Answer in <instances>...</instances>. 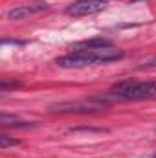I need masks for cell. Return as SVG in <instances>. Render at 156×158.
Instances as JSON below:
<instances>
[{
    "label": "cell",
    "instance_id": "52a82bcc",
    "mask_svg": "<svg viewBox=\"0 0 156 158\" xmlns=\"http://www.w3.org/2000/svg\"><path fill=\"white\" fill-rule=\"evenodd\" d=\"M17 143H18V140H15V138H9V136H6V134L0 136V147H2V149H7L9 145H17Z\"/></svg>",
    "mask_w": 156,
    "mask_h": 158
},
{
    "label": "cell",
    "instance_id": "9c48e42d",
    "mask_svg": "<svg viewBox=\"0 0 156 158\" xmlns=\"http://www.w3.org/2000/svg\"><path fill=\"white\" fill-rule=\"evenodd\" d=\"M153 158H156V153H154V156H153Z\"/></svg>",
    "mask_w": 156,
    "mask_h": 158
},
{
    "label": "cell",
    "instance_id": "7a4b0ae2",
    "mask_svg": "<svg viewBox=\"0 0 156 158\" xmlns=\"http://www.w3.org/2000/svg\"><path fill=\"white\" fill-rule=\"evenodd\" d=\"M110 96L119 99H145V98H156V79L149 81H134L127 79L114 85L109 92Z\"/></svg>",
    "mask_w": 156,
    "mask_h": 158
},
{
    "label": "cell",
    "instance_id": "ba28073f",
    "mask_svg": "<svg viewBox=\"0 0 156 158\" xmlns=\"http://www.w3.org/2000/svg\"><path fill=\"white\" fill-rule=\"evenodd\" d=\"M154 66H156V55L154 57H149L147 61L142 63V68H154Z\"/></svg>",
    "mask_w": 156,
    "mask_h": 158
},
{
    "label": "cell",
    "instance_id": "6da1fadb",
    "mask_svg": "<svg viewBox=\"0 0 156 158\" xmlns=\"http://www.w3.org/2000/svg\"><path fill=\"white\" fill-rule=\"evenodd\" d=\"M123 50L117 48H99V50H86V52H72L68 55L59 57L55 63L61 68H84V66H97L123 59Z\"/></svg>",
    "mask_w": 156,
    "mask_h": 158
},
{
    "label": "cell",
    "instance_id": "277c9868",
    "mask_svg": "<svg viewBox=\"0 0 156 158\" xmlns=\"http://www.w3.org/2000/svg\"><path fill=\"white\" fill-rule=\"evenodd\" d=\"M110 0H76L72 6H68L66 13L70 17H86V15H94L101 9L107 7Z\"/></svg>",
    "mask_w": 156,
    "mask_h": 158
},
{
    "label": "cell",
    "instance_id": "5b68a950",
    "mask_svg": "<svg viewBox=\"0 0 156 158\" xmlns=\"http://www.w3.org/2000/svg\"><path fill=\"white\" fill-rule=\"evenodd\" d=\"M50 6L46 2H33V4H24V6H15L11 7L6 17L7 20H24V19H30L33 15H39L42 11H46Z\"/></svg>",
    "mask_w": 156,
    "mask_h": 158
},
{
    "label": "cell",
    "instance_id": "3957f363",
    "mask_svg": "<svg viewBox=\"0 0 156 158\" xmlns=\"http://www.w3.org/2000/svg\"><path fill=\"white\" fill-rule=\"evenodd\" d=\"M109 105V101L101 99V98H90V99H74V101H61L51 105L53 112H61V114H86V112H97L101 109H105Z\"/></svg>",
    "mask_w": 156,
    "mask_h": 158
},
{
    "label": "cell",
    "instance_id": "8992f818",
    "mask_svg": "<svg viewBox=\"0 0 156 158\" xmlns=\"http://www.w3.org/2000/svg\"><path fill=\"white\" fill-rule=\"evenodd\" d=\"M112 46V42L103 37H96V39H88V40H81L70 46L72 52H86V50H99V48H109Z\"/></svg>",
    "mask_w": 156,
    "mask_h": 158
}]
</instances>
